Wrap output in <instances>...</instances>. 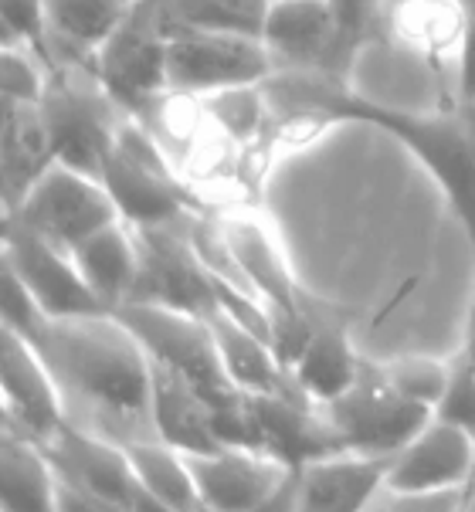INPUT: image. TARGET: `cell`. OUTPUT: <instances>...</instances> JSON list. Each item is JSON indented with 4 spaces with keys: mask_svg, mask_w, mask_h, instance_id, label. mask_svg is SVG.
<instances>
[{
    "mask_svg": "<svg viewBox=\"0 0 475 512\" xmlns=\"http://www.w3.org/2000/svg\"><path fill=\"white\" fill-rule=\"evenodd\" d=\"M272 119L282 126L364 123L411 150L442 187L475 248V126L459 109L414 112L353 92L347 78L319 72H279L265 82Z\"/></svg>",
    "mask_w": 475,
    "mask_h": 512,
    "instance_id": "1",
    "label": "cell"
},
{
    "mask_svg": "<svg viewBox=\"0 0 475 512\" xmlns=\"http://www.w3.org/2000/svg\"><path fill=\"white\" fill-rule=\"evenodd\" d=\"M38 353L65 394L68 418L82 407L92 428L116 441L157 438L153 431V363L116 312L51 319Z\"/></svg>",
    "mask_w": 475,
    "mask_h": 512,
    "instance_id": "2",
    "label": "cell"
},
{
    "mask_svg": "<svg viewBox=\"0 0 475 512\" xmlns=\"http://www.w3.org/2000/svg\"><path fill=\"white\" fill-rule=\"evenodd\" d=\"M99 180L116 201L119 218L133 224V228L180 224L194 211H204L197 204L194 190L170 167L167 150L133 116L119 129Z\"/></svg>",
    "mask_w": 475,
    "mask_h": 512,
    "instance_id": "3",
    "label": "cell"
},
{
    "mask_svg": "<svg viewBox=\"0 0 475 512\" xmlns=\"http://www.w3.org/2000/svg\"><path fill=\"white\" fill-rule=\"evenodd\" d=\"M167 14L160 0H136L129 7L106 45L95 51L89 72L99 85L123 106L129 116L146 123L160 102L170 99L167 92V51H170Z\"/></svg>",
    "mask_w": 475,
    "mask_h": 512,
    "instance_id": "4",
    "label": "cell"
},
{
    "mask_svg": "<svg viewBox=\"0 0 475 512\" xmlns=\"http://www.w3.org/2000/svg\"><path fill=\"white\" fill-rule=\"evenodd\" d=\"M319 407H323V418L330 424L336 445L353 455L374 458L397 455L431 421V407L401 394L387 377L384 363L367 357L353 384Z\"/></svg>",
    "mask_w": 475,
    "mask_h": 512,
    "instance_id": "5",
    "label": "cell"
},
{
    "mask_svg": "<svg viewBox=\"0 0 475 512\" xmlns=\"http://www.w3.org/2000/svg\"><path fill=\"white\" fill-rule=\"evenodd\" d=\"M41 109H45L58 163L89 177H102L106 156L129 112L102 89L99 78L82 65H62L51 78Z\"/></svg>",
    "mask_w": 475,
    "mask_h": 512,
    "instance_id": "6",
    "label": "cell"
},
{
    "mask_svg": "<svg viewBox=\"0 0 475 512\" xmlns=\"http://www.w3.org/2000/svg\"><path fill=\"white\" fill-rule=\"evenodd\" d=\"M279 75L262 38L224 31H177L167 51L170 99L201 102L224 92L258 89Z\"/></svg>",
    "mask_w": 475,
    "mask_h": 512,
    "instance_id": "7",
    "label": "cell"
},
{
    "mask_svg": "<svg viewBox=\"0 0 475 512\" xmlns=\"http://www.w3.org/2000/svg\"><path fill=\"white\" fill-rule=\"evenodd\" d=\"M112 312L133 329V336L143 343L146 357L160 363V367L184 373L211 401H221L231 390H238L231 387L228 373L221 367V353L207 319L170 306H157V302H126V306Z\"/></svg>",
    "mask_w": 475,
    "mask_h": 512,
    "instance_id": "8",
    "label": "cell"
},
{
    "mask_svg": "<svg viewBox=\"0 0 475 512\" xmlns=\"http://www.w3.org/2000/svg\"><path fill=\"white\" fill-rule=\"evenodd\" d=\"M184 221L163 224V228H136V238H140V282H136V292L129 302H157V306L211 319L221 309L218 275L197 255Z\"/></svg>",
    "mask_w": 475,
    "mask_h": 512,
    "instance_id": "9",
    "label": "cell"
},
{
    "mask_svg": "<svg viewBox=\"0 0 475 512\" xmlns=\"http://www.w3.org/2000/svg\"><path fill=\"white\" fill-rule=\"evenodd\" d=\"M4 221L24 224V228L38 231L41 238L72 251L89 234L119 221V207L99 177L55 163L31 187V194L14 211L4 214Z\"/></svg>",
    "mask_w": 475,
    "mask_h": 512,
    "instance_id": "10",
    "label": "cell"
},
{
    "mask_svg": "<svg viewBox=\"0 0 475 512\" xmlns=\"http://www.w3.org/2000/svg\"><path fill=\"white\" fill-rule=\"evenodd\" d=\"M65 489L79 492L116 512H133L140 499L133 462L123 441L102 435L82 421H65L48 441H41Z\"/></svg>",
    "mask_w": 475,
    "mask_h": 512,
    "instance_id": "11",
    "label": "cell"
},
{
    "mask_svg": "<svg viewBox=\"0 0 475 512\" xmlns=\"http://www.w3.org/2000/svg\"><path fill=\"white\" fill-rule=\"evenodd\" d=\"M4 268L14 272L24 282L38 306L48 312L51 319L68 316H92V312H109L102 299L85 282L75 255L55 241L41 238L38 231L24 228L17 221H4Z\"/></svg>",
    "mask_w": 475,
    "mask_h": 512,
    "instance_id": "12",
    "label": "cell"
},
{
    "mask_svg": "<svg viewBox=\"0 0 475 512\" xmlns=\"http://www.w3.org/2000/svg\"><path fill=\"white\" fill-rule=\"evenodd\" d=\"M262 41L279 72L347 78L350 58L330 0H272Z\"/></svg>",
    "mask_w": 475,
    "mask_h": 512,
    "instance_id": "13",
    "label": "cell"
},
{
    "mask_svg": "<svg viewBox=\"0 0 475 512\" xmlns=\"http://www.w3.org/2000/svg\"><path fill=\"white\" fill-rule=\"evenodd\" d=\"M387 492L397 496H442L475 489V435L431 418L387 465Z\"/></svg>",
    "mask_w": 475,
    "mask_h": 512,
    "instance_id": "14",
    "label": "cell"
},
{
    "mask_svg": "<svg viewBox=\"0 0 475 512\" xmlns=\"http://www.w3.org/2000/svg\"><path fill=\"white\" fill-rule=\"evenodd\" d=\"M0 394H4V424L34 441H48L65 421H72L48 360L38 353V346L21 340L11 329H4L0 343Z\"/></svg>",
    "mask_w": 475,
    "mask_h": 512,
    "instance_id": "15",
    "label": "cell"
},
{
    "mask_svg": "<svg viewBox=\"0 0 475 512\" xmlns=\"http://www.w3.org/2000/svg\"><path fill=\"white\" fill-rule=\"evenodd\" d=\"M201 512H255L296 475L279 458L255 448L224 445L211 455H187Z\"/></svg>",
    "mask_w": 475,
    "mask_h": 512,
    "instance_id": "16",
    "label": "cell"
},
{
    "mask_svg": "<svg viewBox=\"0 0 475 512\" xmlns=\"http://www.w3.org/2000/svg\"><path fill=\"white\" fill-rule=\"evenodd\" d=\"M218 224L241 282L269 309V319L302 316L306 312V292H302L289 262H285L279 238L252 214H221Z\"/></svg>",
    "mask_w": 475,
    "mask_h": 512,
    "instance_id": "17",
    "label": "cell"
},
{
    "mask_svg": "<svg viewBox=\"0 0 475 512\" xmlns=\"http://www.w3.org/2000/svg\"><path fill=\"white\" fill-rule=\"evenodd\" d=\"M255 418V448L279 458L289 468H302L316 458L343 451L336 445L323 407L306 394H248Z\"/></svg>",
    "mask_w": 475,
    "mask_h": 512,
    "instance_id": "18",
    "label": "cell"
},
{
    "mask_svg": "<svg viewBox=\"0 0 475 512\" xmlns=\"http://www.w3.org/2000/svg\"><path fill=\"white\" fill-rule=\"evenodd\" d=\"M306 316L309 336L296 367H292V380H296L309 401L326 404L353 384L364 357L353 346L347 316L340 309H333L330 302L313 299L306 292Z\"/></svg>",
    "mask_w": 475,
    "mask_h": 512,
    "instance_id": "19",
    "label": "cell"
},
{
    "mask_svg": "<svg viewBox=\"0 0 475 512\" xmlns=\"http://www.w3.org/2000/svg\"><path fill=\"white\" fill-rule=\"evenodd\" d=\"M391 458L336 455L316 458L296 468V512H370L384 492Z\"/></svg>",
    "mask_w": 475,
    "mask_h": 512,
    "instance_id": "20",
    "label": "cell"
},
{
    "mask_svg": "<svg viewBox=\"0 0 475 512\" xmlns=\"http://www.w3.org/2000/svg\"><path fill=\"white\" fill-rule=\"evenodd\" d=\"M150 414L157 438L167 441L170 448L184 451V455H211V451L224 448V441L218 438V424H214L211 397L184 373L160 367V363H153Z\"/></svg>",
    "mask_w": 475,
    "mask_h": 512,
    "instance_id": "21",
    "label": "cell"
},
{
    "mask_svg": "<svg viewBox=\"0 0 475 512\" xmlns=\"http://www.w3.org/2000/svg\"><path fill=\"white\" fill-rule=\"evenodd\" d=\"M55 163L58 156L41 102L4 99V150H0V201H4V214L14 211Z\"/></svg>",
    "mask_w": 475,
    "mask_h": 512,
    "instance_id": "22",
    "label": "cell"
},
{
    "mask_svg": "<svg viewBox=\"0 0 475 512\" xmlns=\"http://www.w3.org/2000/svg\"><path fill=\"white\" fill-rule=\"evenodd\" d=\"M207 323L214 329L221 367L228 373L231 387L245 390V394H302L265 333L245 326L228 309H218Z\"/></svg>",
    "mask_w": 475,
    "mask_h": 512,
    "instance_id": "23",
    "label": "cell"
},
{
    "mask_svg": "<svg viewBox=\"0 0 475 512\" xmlns=\"http://www.w3.org/2000/svg\"><path fill=\"white\" fill-rule=\"evenodd\" d=\"M384 24L404 51L455 72L465 34L462 0H394L384 11Z\"/></svg>",
    "mask_w": 475,
    "mask_h": 512,
    "instance_id": "24",
    "label": "cell"
},
{
    "mask_svg": "<svg viewBox=\"0 0 475 512\" xmlns=\"http://www.w3.org/2000/svg\"><path fill=\"white\" fill-rule=\"evenodd\" d=\"M75 262H79L85 282L102 299L109 312L126 306L140 282V238L136 228L123 218L89 234L85 241L72 248Z\"/></svg>",
    "mask_w": 475,
    "mask_h": 512,
    "instance_id": "25",
    "label": "cell"
},
{
    "mask_svg": "<svg viewBox=\"0 0 475 512\" xmlns=\"http://www.w3.org/2000/svg\"><path fill=\"white\" fill-rule=\"evenodd\" d=\"M136 0H45L48 34L58 65L89 68L95 51L123 24Z\"/></svg>",
    "mask_w": 475,
    "mask_h": 512,
    "instance_id": "26",
    "label": "cell"
},
{
    "mask_svg": "<svg viewBox=\"0 0 475 512\" xmlns=\"http://www.w3.org/2000/svg\"><path fill=\"white\" fill-rule=\"evenodd\" d=\"M0 472H4V502L0 512H58L62 479L51 465L41 441L4 424V448H0Z\"/></svg>",
    "mask_w": 475,
    "mask_h": 512,
    "instance_id": "27",
    "label": "cell"
},
{
    "mask_svg": "<svg viewBox=\"0 0 475 512\" xmlns=\"http://www.w3.org/2000/svg\"><path fill=\"white\" fill-rule=\"evenodd\" d=\"M133 462L140 492L177 512H201V496H197L194 475H190L187 455L170 448L160 438H136L123 441Z\"/></svg>",
    "mask_w": 475,
    "mask_h": 512,
    "instance_id": "28",
    "label": "cell"
},
{
    "mask_svg": "<svg viewBox=\"0 0 475 512\" xmlns=\"http://www.w3.org/2000/svg\"><path fill=\"white\" fill-rule=\"evenodd\" d=\"M170 31H224L262 38L272 0H160Z\"/></svg>",
    "mask_w": 475,
    "mask_h": 512,
    "instance_id": "29",
    "label": "cell"
},
{
    "mask_svg": "<svg viewBox=\"0 0 475 512\" xmlns=\"http://www.w3.org/2000/svg\"><path fill=\"white\" fill-rule=\"evenodd\" d=\"M55 72L58 68L51 62H45L38 51L14 45V41H4V51H0V82H4V99L45 102Z\"/></svg>",
    "mask_w": 475,
    "mask_h": 512,
    "instance_id": "30",
    "label": "cell"
},
{
    "mask_svg": "<svg viewBox=\"0 0 475 512\" xmlns=\"http://www.w3.org/2000/svg\"><path fill=\"white\" fill-rule=\"evenodd\" d=\"M391 384L408 394L411 401L431 407L435 414V404L442 401L445 384H448V370H452V360H431V357H397L384 363Z\"/></svg>",
    "mask_w": 475,
    "mask_h": 512,
    "instance_id": "31",
    "label": "cell"
},
{
    "mask_svg": "<svg viewBox=\"0 0 475 512\" xmlns=\"http://www.w3.org/2000/svg\"><path fill=\"white\" fill-rule=\"evenodd\" d=\"M4 41L38 51L45 62L62 68L55 58V48H51L45 0H4Z\"/></svg>",
    "mask_w": 475,
    "mask_h": 512,
    "instance_id": "32",
    "label": "cell"
},
{
    "mask_svg": "<svg viewBox=\"0 0 475 512\" xmlns=\"http://www.w3.org/2000/svg\"><path fill=\"white\" fill-rule=\"evenodd\" d=\"M431 418L448 421V424H455V428H465L469 435H475V367L462 350L452 357L445 394H442V401L435 404Z\"/></svg>",
    "mask_w": 475,
    "mask_h": 512,
    "instance_id": "33",
    "label": "cell"
},
{
    "mask_svg": "<svg viewBox=\"0 0 475 512\" xmlns=\"http://www.w3.org/2000/svg\"><path fill=\"white\" fill-rule=\"evenodd\" d=\"M48 323L51 316L38 306V299L24 289V282L14 272L4 268V329H11V333H17L28 343H38Z\"/></svg>",
    "mask_w": 475,
    "mask_h": 512,
    "instance_id": "34",
    "label": "cell"
},
{
    "mask_svg": "<svg viewBox=\"0 0 475 512\" xmlns=\"http://www.w3.org/2000/svg\"><path fill=\"white\" fill-rule=\"evenodd\" d=\"M330 4L336 11V21H340L343 48H347V58L353 62L360 45H364L377 24L384 21L387 0H330Z\"/></svg>",
    "mask_w": 475,
    "mask_h": 512,
    "instance_id": "35",
    "label": "cell"
},
{
    "mask_svg": "<svg viewBox=\"0 0 475 512\" xmlns=\"http://www.w3.org/2000/svg\"><path fill=\"white\" fill-rule=\"evenodd\" d=\"M472 489L442 492V496H397V492H380L370 512H462Z\"/></svg>",
    "mask_w": 475,
    "mask_h": 512,
    "instance_id": "36",
    "label": "cell"
},
{
    "mask_svg": "<svg viewBox=\"0 0 475 512\" xmlns=\"http://www.w3.org/2000/svg\"><path fill=\"white\" fill-rule=\"evenodd\" d=\"M58 512H116V509H106V506H99V502H89L85 496H79V492H72V489H65V485H62Z\"/></svg>",
    "mask_w": 475,
    "mask_h": 512,
    "instance_id": "37",
    "label": "cell"
},
{
    "mask_svg": "<svg viewBox=\"0 0 475 512\" xmlns=\"http://www.w3.org/2000/svg\"><path fill=\"white\" fill-rule=\"evenodd\" d=\"M462 353L472 360V367H475V292H472V312H469V326H465V346H462Z\"/></svg>",
    "mask_w": 475,
    "mask_h": 512,
    "instance_id": "38",
    "label": "cell"
},
{
    "mask_svg": "<svg viewBox=\"0 0 475 512\" xmlns=\"http://www.w3.org/2000/svg\"><path fill=\"white\" fill-rule=\"evenodd\" d=\"M133 512H177V509L163 506V502H157V499H150V496H143V492H140V499H136V506H133Z\"/></svg>",
    "mask_w": 475,
    "mask_h": 512,
    "instance_id": "39",
    "label": "cell"
},
{
    "mask_svg": "<svg viewBox=\"0 0 475 512\" xmlns=\"http://www.w3.org/2000/svg\"><path fill=\"white\" fill-rule=\"evenodd\" d=\"M462 512H475V489L469 492V502H465V509Z\"/></svg>",
    "mask_w": 475,
    "mask_h": 512,
    "instance_id": "40",
    "label": "cell"
}]
</instances>
